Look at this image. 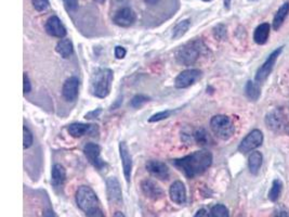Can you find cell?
<instances>
[{
    "label": "cell",
    "instance_id": "cell-1",
    "mask_svg": "<svg viewBox=\"0 0 289 217\" xmlns=\"http://www.w3.org/2000/svg\"><path fill=\"white\" fill-rule=\"evenodd\" d=\"M211 163L212 154L207 150L195 151V152L189 155L173 161V165L189 178L202 175L210 167Z\"/></svg>",
    "mask_w": 289,
    "mask_h": 217
},
{
    "label": "cell",
    "instance_id": "cell-2",
    "mask_svg": "<svg viewBox=\"0 0 289 217\" xmlns=\"http://www.w3.org/2000/svg\"><path fill=\"white\" fill-rule=\"evenodd\" d=\"M207 52L208 48L203 41L194 40L180 47L175 52V60L185 67H190L196 63Z\"/></svg>",
    "mask_w": 289,
    "mask_h": 217
},
{
    "label": "cell",
    "instance_id": "cell-3",
    "mask_svg": "<svg viewBox=\"0 0 289 217\" xmlns=\"http://www.w3.org/2000/svg\"><path fill=\"white\" fill-rule=\"evenodd\" d=\"M113 71L106 68H99L92 73L90 78V92L97 98H106L109 95L112 83H113Z\"/></svg>",
    "mask_w": 289,
    "mask_h": 217
},
{
    "label": "cell",
    "instance_id": "cell-4",
    "mask_svg": "<svg viewBox=\"0 0 289 217\" xmlns=\"http://www.w3.org/2000/svg\"><path fill=\"white\" fill-rule=\"evenodd\" d=\"M210 128L212 133L220 139L228 140L234 135V123L227 115H216L210 121Z\"/></svg>",
    "mask_w": 289,
    "mask_h": 217
},
{
    "label": "cell",
    "instance_id": "cell-5",
    "mask_svg": "<svg viewBox=\"0 0 289 217\" xmlns=\"http://www.w3.org/2000/svg\"><path fill=\"white\" fill-rule=\"evenodd\" d=\"M76 202L83 212H90L98 207V198L96 192L88 186H80L76 191Z\"/></svg>",
    "mask_w": 289,
    "mask_h": 217
},
{
    "label": "cell",
    "instance_id": "cell-6",
    "mask_svg": "<svg viewBox=\"0 0 289 217\" xmlns=\"http://www.w3.org/2000/svg\"><path fill=\"white\" fill-rule=\"evenodd\" d=\"M283 48H284V47H279V48L274 50L271 54L269 55V58L265 60V62L259 68V70L257 71V74H256V82L257 83H263L269 77V75L271 74V72L274 68V64H275L277 58L279 56V54H281V52L283 51Z\"/></svg>",
    "mask_w": 289,
    "mask_h": 217
},
{
    "label": "cell",
    "instance_id": "cell-7",
    "mask_svg": "<svg viewBox=\"0 0 289 217\" xmlns=\"http://www.w3.org/2000/svg\"><path fill=\"white\" fill-rule=\"evenodd\" d=\"M262 143H263V134L261 133L259 129H255L241 140L238 150L241 153H247L260 147L262 145Z\"/></svg>",
    "mask_w": 289,
    "mask_h": 217
},
{
    "label": "cell",
    "instance_id": "cell-8",
    "mask_svg": "<svg viewBox=\"0 0 289 217\" xmlns=\"http://www.w3.org/2000/svg\"><path fill=\"white\" fill-rule=\"evenodd\" d=\"M83 153H85L88 161L95 166L99 171L104 169L106 163L101 159V148L97 144L89 143L83 148Z\"/></svg>",
    "mask_w": 289,
    "mask_h": 217
},
{
    "label": "cell",
    "instance_id": "cell-9",
    "mask_svg": "<svg viewBox=\"0 0 289 217\" xmlns=\"http://www.w3.org/2000/svg\"><path fill=\"white\" fill-rule=\"evenodd\" d=\"M106 193L109 203L120 205L123 203L122 187L116 177H109L106 181Z\"/></svg>",
    "mask_w": 289,
    "mask_h": 217
},
{
    "label": "cell",
    "instance_id": "cell-10",
    "mask_svg": "<svg viewBox=\"0 0 289 217\" xmlns=\"http://www.w3.org/2000/svg\"><path fill=\"white\" fill-rule=\"evenodd\" d=\"M202 76V71L197 69H190L181 72L174 81V86L176 88H188Z\"/></svg>",
    "mask_w": 289,
    "mask_h": 217
},
{
    "label": "cell",
    "instance_id": "cell-11",
    "mask_svg": "<svg viewBox=\"0 0 289 217\" xmlns=\"http://www.w3.org/2000/svg\"><path fill=\"white\" fill-rule=\"evenodd\" d=\"M119 154H120V159H122L126 182L130 183V181H131V172H132V157L129 152L128 146L125 141H122V143L119 144Z\"/></svg>",
    "mask_w": 289,
    "mask_h": 217
},
{
    "label": "cell",
    "instance_id": "cell-12",
    "mask_svg": "<svg viewBox=\"0 0 289 217\" xmlns=\"http://www.w3.org/2000/svg\"><path fill=\"white\" fill-rule=\"evenodd\" d=\"M69 133L74 138H79L85 135L95 136L98 133V125L82 124V123H73L68 128Z\"/></svg>",
    "mask_w": 289,
    "mask_h": 217
},
{
    "label": "cell",
    "instance_id": "cell-13",
    "mask_svg": "<svg viewBox=\"0 0 289 217\" xmlns=\"http://www.w3.org/2000/svg\"><path fill=\"white\" fill-rule=\"evenodd\" d=\"M141 189L146 198L154 201L163 199L165 195L162 188L155 182L151 181V179H144V181L141 183Z\"/></svg>",
    "mask_w": 289,
    "mask_h": 217
},
{
    "label": "cell",
    "instance_id": "cell-14",
    "mask_svg": "<svg viewBox=\"0 0 289 217\" xmlns=\"http://www.w3.org/2000/svg\"><path fill=\"white\" fill-rule=\"evenodd\" d=\"M78 92H79V80L77 77L72 76L65 81L62 88V95L65 100L69 102L75 101L78 97Z\"/></svg>",
    "mask_w": 289,
    "mask_h": 217
},
{
    "label": "cell",
    "instance_id": "cell-15",
    "mask_svg": "<svg viewBox=\"0 0 289 217\" xmlns=\"http://www.w3.org/2000/svg\"><path fill=\"white\" fill-rule=\"evenodd\" d=\"M46 32L50 36L61 40L66 36V28L64 27L60 18L55 15L49 17L48 21L46 22Z\"/></svg>",
    "mask_w": 289,
    "mask_h": 217
},
{
    "label": "cell",
    "instance_id": "cell-16",
    "mask_svg": "<svg viewBox=\"0 0 289 217\" xmlns=\"http://www.w3.org/2000/svg\"><path fill=\"white\" fill-rule=\"evenodd\" d=\"M146 171L150 173L155 178L161 179V181H167L169 177V169H168L167 165L161 161H155V160H151L148 161L145 165Z\"/></svg>",
    "mask_w": 289,
    "mask_h": 217
},
{
    "label": "cell",
    "instance_id": "cell-17",
    "mask_svg": "<svg viewBox=\"0 0 289 217\" xmlns=\"http://www.w3.org/2000/svg\"><path fill=\"white\" fill-rule=\"evenodd\" d=\"M136 18L137 16L132 9L123 8L115 13L113 17V22L118 26L128 27L136 22Z\"/></svg>",
    "mask_w": 289,
    "mask_h": 217
},
{
    "label": "cell",
    "instance_id": "cell-18",
    "mask_svg": "<svg viewBox=\"0 0 289 217\" xmlns=\"http://www.w3.org/2000/svg\"><path fill=\"white\" fill-rule=\"evenodd\" d=\"M170 199L173 203L182 205L186 202V190L182 182L176 181L174 182L169 189Z\"/></svg>",
    "mask_w": 289,
    "mask_h": 217
},
{
    "label": "cell",
    "instance_id": "cell-19",
    "mask_svg": "<svg viewBox=\"0 0 289 217\" xmlns=\"http://www.w3.org/2000/svg\"><path fill=\"white\" fill-rule=\"evenodd\" d=\"M266 125L276 131H282L286 126V120L282 112L274 111L266 116Z\"/></svg>",
    "mask_w": 289,
    "mask_h": 217
},
{
    "label": "cell",
    "instance_id": "cell-20",
    "mask_svg": "<svg viewBox=\"0 0 289 217\" xmlns=\"http://www.w3.org/2000/svg\"><path fill=\"white\" fill-rule=\"evenodd\" d=\"M65 179H66V171L61 164H54L51 172V182L55 189H61Z\"/></svg>",
    "mask_w": 289,
    "mask_h": 217
},
{
    "label": "cell",
    "instance_id": "cell-21",
    "mask_svg": "<svg viewBox=\"0 0 289 217\" xmlns=\"http://www.w3.org/2000/svg\"><path fill=\"white\" fill-rule=\"evenodd\" d=\"M270 30H271V26H270L269 23H262L260 24L254 33V41L258 44V45H263L266 43L268 38H269V34H270Z\"/></svg>",
    "mask_w": 289,
    "mask_h": 217
},
{
    "label": "cell",
    "instance_id": "cell-22",
    "mask_svg": "<svg viewBox=\"0 0 289 217\" xmlns=\"http://www.w3.org/2000/svg\"><path fill=\"white\" fill-rule=\"evenodd\" d=\"M55 50H57V52L62 56V58H64V59L70 58V56L74 52V47H73L72 41L68 40V38H62L57 44Z\"/></svg>",
    "mask_w": 289,
    "mask_h": 217
},
{
    "label": "cell",
    "instance_id": "cell-23",
    "mask_svg": "<svg viewBox=\"0 0 289 217\" xmlns=\"http://www.w3.org/2000/svg\"><path fill=\"white\" fill-rule=\"evenodd\" d=\"M262 161H263L262 154L258 152V151H255V152L250 154L248 159V166H249L251 174H254V175L258 174L261 165H262Z\"/></svg>",
    "mask_w": 289,
    "mask_h": 217
},
{
    "label": "cell",
    "instance_id": "cell-24",
    "mask_svg": "<svg viewBox=\"0 0 289 217\" xmlns=\"http://www.w3.org/2000/svg\"><path fill=\"white\" fill-rule=\"evenodd\" d=\"M289 13V3L284 4L281 8L278 9V11L276 12L274 20H273V28L275 31H277L279 27H281L285 21L286 16Z\"/></svg>",
    "mask_w": 289,
    "mask_h": 217
},
{
    "label": "cell",
    "instance_id": "cell-25",
    "mask_svg": "<svg viewBox=\"0 0 289 217\" xmlns=\"http://www.w3.org/2000/svg\"><path fill=\"white\" fill-rule=\"evenodd\" d=\"M191 26V21L190 20H183L179 22L173 27L172 31V38L173 40H179L181 37H183L186 32L189 31V28Z\"/></svg>",
    "mask_w": 289,
    "mask_h": 217
},
{
    "label": "cell",
    "instance_id": "cell-26",
    "mask_svg": "<svg viewBox=\"0 0 289 217\" xmlns=\"http://www.w3.org/2000/svg\"><path fill=\"white\" fill-rule=\"evenodd\" d=\"M245 92L246 96L253 101H257L261 95V90H260V86L258 84L254 83V82H247L246 87H245Z\"/></svg>",
    "mask_w": 289,
    "mask_h": 217
},
{
    "label": "cell",
    "instance_id": "cell-27",
    "mask_svg": "<svg viewBox=\"0 0 289 217\" xmlns=\"http://www.w3.org/2000/svg\"><path fill=\"white\" fill-rule=\"evenodd\" d=\"M282 188H283V184L279 179H275L272 184L271 190L269 192V199L271 200L272 202L277 201V199L279 198V194L282 192Z\"/></svg>",
    "mask_w": 289,
    "mask_h": 217
},
{
    "label": "cell",
    "instance_id": "cell-28",
    "mask_svg": "<svg viewBox=\"0 0 289 217\" xmlns=\"http://www.w3.org/2000/svg\"><path fill=\"white\" fill-rule=\"evenodd\" d=\"M194 139L196 143L201 146H205L208 145V143L210 141L209 135L207 134V131L205 129H198L194 133Z\"/></svg>",
    "mask_w": 289,
    "mask_h": 217
},
{
    "label": "cell",
    "instance_id": "cell-29",
    "mask_svg": "<svg viewBox=\"0 0 289 217\" xmlns=\"http://www.w3.org/2000/svg\"><path fill=\"white\" fill-rule=\"evenodd\" d=\"M212 217H229V211L225 205L217 204L211 209Z\"/></svg>",
    "mask_w": 289,
    "mask_h": 217
},
{
    "label": "cell",
    "instance_id": "cell-30",
    "mask_svg": "<svg viewBox=\"0 0 289 217\" xmlns=\"http://www.w3.org/2000/svg\"><path fill=\"white\" fill-rule=\"evenodd\" d=\"M148 100H150V99H148V97H146L144 95H137L132 98L131 103H130V105H131V107L135 108V109H139V108H141L142 106H144Z\"/></svg>",
    "mask_w": 289,
    "mask_h": 217
},
{
    "label": "cell",
    "instance_id": "cell-31",
    "mask_svg": "<svg viewBox=\"0 0 289 217\" xmlns=\"http://www.w3.org/2000/svg\"><path fill=\"white\" fill-rule=\"evenodd\" d=\"M33 134L31 133V130L24 126L23 128V144H24V149H29L33 145Z\"/></svg>",
    "mask_w": 289,
    "mask_h": 217
},
{
    "label": "cell",
    "instance_id": "cell-32",
    "mask_svg": "<svg viewBox=\"0 0 289 217\" xmlns=\"http://www.w3.org/2000/svg\"><path fill=\"white\" fill-rule=\"evenodd\" d=\"M170 115H171V111H168V110L167 111H162V112H158V113H156V114L152 115L150 117V120H148V122H151V123H153V122H160V121L168 119Z\"/></svg>",
    "mask_w": 289,
    "mask_h": 217
},
{
    "label": "cell",
    "instance_id": "cell-33",
    "mask_svg": "<svg viewBox=\"0 0 289 217\" xmlns=\"http://www.w3.org/2000/svg\"><path fill=\"white\" fill-rule=\"evenodd\" d=\"M32 4L37 11H45L49 7V0H32Z\"/></svg>",
    "mask_w": 289,
    "mask_h": 217
},
{
    "label": "cell",
    "instance_id": "cell-34",
    "mask_svg": "<svg viewBox=\"0 0 289 217\" xmlns=\"http://www.w3.org/2000/svg\"><path fill=\"white\" fill-rule=\"evenodd\" d=\"M63 4L68 11H76L78 8V0H63Z\"/></svg>",
    "mask_w": 289,
    "mask_h": 217
},
{
    "label": "cell",
    "instance_id": "cell-35",
    "mask_svg": "<svg viewBox=\"0 0 289 217\" xmlns=\"http://www.w3.org/2000/svg\"><path fill=\"white\" fill-rule=\"evenodd\" d=\"M214 36H216L218 40H225L227 36V28L223 25H218L214 28Z\"/></svg>",
    "mask_w": 289,
    "mask_h": 217
},
{
    "label": "cell",
    "instance_id": "cell-36",
    "mask_svg": "<svg viewBox=\"0 0 289 217\" xmlns=\"http://www.w3.org/2000/svg\"><path fill=\"white\" fill-rule=\"evenodd\" d=\"M32 89V85H31V82H30V78H29V75H27L26 73H24V76H23V91H24V95H26V93H29Z\"/></svg>",
    "mask_w": 289,
    "mask_h": 217
},
{
    "label": "cell",
    "instance_id": "cell-37",
    "mask_svg": "<svg viewBox=\"0 0 289 217\" xmlns=\"http://www.w3.org/2000/svg\"><path fill=\"white\" fill-rule=\"evenodd\" d=\"M126 53H127V51H126V49L124 48V47L117 46L116 48H115V56H116L117 59H124Z\"/></svg>",
    "mask_w": 289,
    "mask_h": 217
},
{
    "label": "cell",
    "instance_id": "cell-38",
    "mask_svg": "<svg viewBox=\"0 0 289 217\" xmlns=\"http://www.w3.org/2000/svg\"><path fill=\"white\" fill-rule=\"evenodd\" d=\"M101 112H102V110H101V109H97V110H95V111H91V112L87 113L85 117H86L87 120L97 119V117H99V115L101 114Z\"/></svg>",
    "mask_w": 289,
    "mask_h": 217
},
{
    "label": "cell",
    "instance_id": "cell-39",
    "mask_svg": "<svg viewBox=\"0 0 289 217\" xmlns=\"http://www.w3.org/2000/svg\"><path fill=\"white\" fill-rule=\"evenodd\" d=\"M86 214H87V217H104V214L102 213V211L100 209H98V207L95 210H92V211L86 213Z\"/></svg>",
    "mask_w": 289,
    "mask_h": 217
},
{
    "label": "cell",
    "instance_id": "cell-40",
    "mask_svg": "<svg viewBox=\"0 0 289 217\" xmlns=\"http://www.w3.org/2000/svg\"><path fill=\"white\" fill-rule=\"evenodd\" d=\"M195 217H210L209 216V213L205 210V209H202V210H199L197 213H196V215H195Z\"/></svg>",
    "mask_w": 289,
    "mask_h": 217
},
{
    "label": "cell",
    "instance_id": "cell-41",
    "mask_svg": "<svg viewBox=\"0 0 289 217\" xmlns=\"http://www.w3.org/2000/svg\"><path fill=\"white\" fill-rule=\"evenodd\" d=\"M274 217H289V214L285 211H278V212H276Z\"/></svg>",
    "mask_w": 289,
    "mask_h": 217
},
{
    "label": "cell",
    "instance_id": "cell-42",
    "mask_svg": "<svg viewBox=\"0 0 289 217\" xmlns=\"http://www.w3.org/2000/svg\"><path fill=\"white\" fill-rule=\"evenodd\" d=\"M43 217H57V215H55L52 211H48V212H46Z\"/></svg>",
    "mask_w": 289,
    "mask_h": 217
},
{
    "label": "cell",
    "instance_id": "cell-43",
    "mask_svg": "<svg viewBox=\"0 0 289 217\" xmlns=\"http://www.w3.org/2000/svg\"><path fill=\"white\" fill-rule=\"evenodd\" d=\"M114 217H125V215L122 212H116L114 214Z\"/></svg>",
    "mask_w": 289,
    "mask_h": 217
},
{
    "label": "cell",
    "instance_id": "cell-44",
    "mask_svg": "<svg viewBox=\"0 0 289 217\" xmlns=\"http://www.w3.org/2000/svg\"><path fill=\"white\" fill-rule=\"evenodd\" d=\"M145 2L147 4H150V5H155L158 2V0H145Z\"/></svg>",
    "mask_w": 289,
    "mask_h": 217
},
{
    "label": "cell",
    "instance_id": "cell-45",
    "mask_svg": "<svg viewBox=\"0 0 289 217\" xmlns=\"http://www.w3.org/2000/svg\"><path fill=\"white\" fill-rule=\"evenodd\" d=\"M95 2H97V3H99V4H104L105 0H95Z\"/></svg>",
    "mask_w": 289,
    "mask_h": 217
},
{
    "label": "cell",
    "instance_id": "cell-46",
    "mask_svg": "<svg viewBox=\"0 0 289 217\" xmlns=\"http://www.w3.org/2000/svg\"><path fill=\"white\" fill-rule=\"evenodd\" d=\"M203 2H211V0H203Z\"/></svg>",
    "mask_w": 289,
    "mask_h": 217
}]
</instances>
